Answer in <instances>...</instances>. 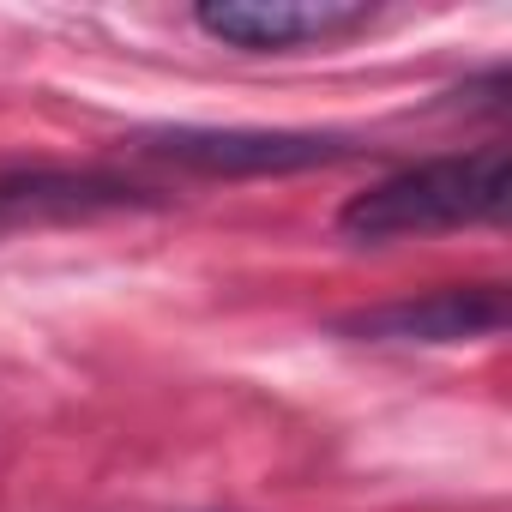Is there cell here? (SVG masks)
I'll return each mask as SVG.
<instances>
[{"instance_id": "277c9868", "label": "cell", "mask_w": 512, "mask_h": 512, "mask_svg": "<svg viewBox=\"0 0 512 512\" xmlns=\"http://www.w3.org/2000/svg\"><path fill=\"white\" fill-rule=\"evenodd\" d=\"M500 326H506L500 284H452V290L404 296V302L344 320L350 338H374V344H464V338H488Z\"/></svg>"}, {"instance_id": "5b68a950", "label": "cell", "mask_w": 512, "mask_h": 512, "mask_svg": "<svg viewBox=\"0 0 512 512\" xmlns=\"http://www.w3.org/2000/svg\"><path fill=\"white\" fill-rule=\"evenodd\" d=\"M157 205L145 187L103 175V169H13L0 175V223H73V217H103V211H139Z\"/></svg>"}, {"instance_id": "7a4b0ae2", "label": "cell", "mask_w": 512, "mask_h": 512, "mask_svg": "<svg viewBox=\"0 0 512 512\" xmlns=\"http://www.w3.org/2000/svg\"><path fill=\"white\" fill-rule=\"evenodd\" d=\"M145 157H169L199 175H290V169H326L356 157L350 139L332 133H272V127H163L139 139Z\"/></svg>"}, {"instance_id": "6da1fadb", "label": "cell", "mask_w": 512, "mask_h": 512, "mask_svg": "<svg viewBox=\"0 0 512 512\" xmlns=\"http://www.w3.org/2000/svg\"><path fill=\"white\" fill-rule=\"evenodd\" d=\"M506 199H512V145L494 139L482 151L434 157V163L374 181L338 211V229L374 247V241H404V235H434V229H464V223H500Z\"/></svg>"}, {"instance_id": "3957f363", "label": "cell", "mask_w": 512, "mask_h": 512, "mask_svg": "<svg viewBox=\"0 0 512 512\" xmlns=\"http://www.w3.org/2000/svg\"><path fill=\"white\" fill-rule=\"evenodd\" d=\"M205 37L247 49V55H290L314 43H338L374 25L368 0H205L193 13Z\"/></svg>"}]
</instances>
